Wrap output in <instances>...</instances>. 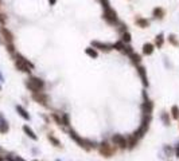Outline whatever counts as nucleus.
Listing matches in <instances>:
<instances>
[{
  "instance_id": "obj_1",
  "label": "nucleus",
  "mask_w": 179,
  "mask_h": 161,
  "mask_svg": "<svg viewBox=\"0 0 179 161\" xmlns=\"http://www.w3.org/2000/svg\"><path fill=\"white\" fill-rule=\"evenodd\" d=\"M15 58H16V59H15V66H16L18 70L23 71V73H30L31 69H34V65H32L31 62H28L24 56H22L20 54H16Z\"/></svg>"
},
{
  "instance_id": "obj_2",
  "label": "nucleus",
  "mask_w": 179,
  "mask_h": 161,
  "mask_svg": "<svg viewBox=\"0 0 179 161\" xmlns=\"http://www.w3.org/2000/svg\"><path fill=\"white\" fill-rule=\"evenodd\" d=\"M102 18L105 19L106 23L109 24H113L116 26L119 23V16H117V12L113 10L112 7H108V8H104V14H102Z\"/></svg>"
},
{
  "instance_id": "obj_3",
  "label": "nucleus",
  "mask_w": 179,
  "mask_h": 161,
  "mask_svg": "<svg viewBox=\"0 0 179 161\" xmlns=\"http://www.w3.org/2000/svg\"><path fill=\"white\" fill-rule=\"evenodd\" d=\"M69 134H70V137H71V138H73L74 141H76V142L78 144V145H80V146L85 148L86 151H89L90 148H94V146H96V145H94V142L92 144L90 141H88V140H84V138L78 136V134L76 133L74 130H71V129H70V130H69Z\"/></svg>"
},
{
  "instance_id": "obj_4",
  "label": "nucleus",
  "mask_w": 179,
  "mask_h": 161,
  "mask_svg": "<svg viewBox=\"0 0 179 161\" xmlns=\"http://www.w3.org/2000/svg\"><path fill=\"white\" fill-rule=\"evenodd\" d=\"M43 86H45V82L42 79H39L36 77H31L27 80V87L32 91V93H38V91H42Z\"/></svg>"
},
{
  "instance_id": "obj_5",
  "label": "nucleus",
  "mask_w": 179,
  "mask_h": 161,
  "mask_svg": "<svg viewBox=\"0 0 179 161\" xmlns=\"http://www.w3.org/2000/svg\"><path fill=\"white\" fill-rule=\"evenodd\" d=\"M0 34L3 36V40L6 42V44L14 43V35H12V32L7 27H0Z\"/></svg>"
},
{
  "instance_id": "obj_6",
  "label": "nucleus",
  "mask_w": 179,
  "mask_h": 161,
  "mask_svg": "<svg viewBox=\"0 0 179 161\" xmlns=\"http://www.w3.org/2000/svg\"><path fill=\"white\" fill-rule=\"evenodd\" d=\"M100 153H101L104 157H110V156L115 153V149H113L109 144L104 142V144H101V146H100Z\"/></svg>"
},
{
  "instance_id": "obj_7",
  "label": "nucleus",
  "mask_w": 179,
  "mask_h": 161,
  "mask_svg": "<svg viewBox=\"0 0 179 161\" xmlns=\"http://www.w3.org/2000/svg\"><path fill=\"white\" fill-rule=\"evenodd\" d=\"M32 98L35 99L38 103H42L43 106H47V101H49V97L46 94H43L42 91H38V93H32Z\"/></svg>"
},
{
  "instance_id": "obj_8",
  "label": "nucleus",
  "mask_w": 179,
  "mask_h": 161,
  "mask_svg": "<svg viewBox=\"0 0 179 161\" xmlns=\"http://www.w3.org/2000/svg\"><path fill=\"white\" fill-rule=\"evenodd\" d=\"M92 46H93V49L101 50V51H105V53H109V51L113 49L112 46L106 44V43H101V42H99V40H93V42H92Z\"/></svg>"
},
{
  "instance_id": "obj_9",
  "label": "nucleus",
  "mask_w": 179,
  "mask_h": 161,
  "mask_svg": "<svg viewBox=\"0 0 179 161\" xmlns=\"http://www.w3.org/2000/svg\"><path fill=\"white\" fill-rule=\"evenodd\" d=\"M112 141L115 142V145H119L120 148H127L128 146V144H127V138L121 134H115L112 137Z\"/></svg>"
},
{
  "instance_id": "obj_10",
  "label": "nucleus",
  "mask_w": 179,
  "mask_h": 161,
  "mask_svg": "<svg viewBox=\"0 0 179 161\" xmlns=\"http://www.w3.org/2000/svg\"><path fill=\"white\" fill-rule=\"evenodd\" d=\"M137 73L141 78V82H143L144 86H148V79H147V70L145 67L141 66V65H137Z\"/></svg>"
},
{
  "instance_id": "obj_11",
  "label": "nucleus",
  "mask_w": 179,
  "mask_h": 161,
  "mask_svg": "<svg viewBox=\"0 0 179 161\" xmlns=\"http://www.w3.org/2000/svg\"><path fill=\"white\" fill-rule=\"evenodd\" d=\"M152 16L155 19H163L166 16V10L163 7H155L152 10Z\"/></svg>"
},
{
  "instance_id": "obj_12",
  "label": "nucleus",
  "mask_w": 179,
  "mask_h": 161,
  "mask_svg": "<svg viewBox=\"0 0 179 161\" xmlns=\"http://www.w3.org/2000/svg\"><path fill=\"white\" fill-rule=\"evenodd\" d=\"M141 109H143V114H147V116H151L152 113V109H154V103H152L151 101H145L143 103V106H141Z\"/></svg>"
},
{
  "instance_id": "obj_13",
  "label": "nucleus",
  "mask_w": 179,
  "mask_h": 161,
  "mask_svg": "<svg viewBox=\"0 0 179 161\" xmlns=\"http://www.w3.org/2000/svg\"><path fill=\"white\" fill-rule=\"evenodd\" d=\"M155 50V46L152 43H144L143 44V54L144 55H151Z\"/></svg>"
},
{
  "instance_id": "obj_14",
  "label": "nucleus",
  "mask_w": 179,
  "mask_h": 161,
  "mask_svg": "<svg viewBox=\"0 0 179 161\" xmlns=\"http://www.w3.org/2000/svg\"><path fill=\"white\" fill-rule=\"evenodd\" d=\"M135 23H136L139 27H141V28H147L148 26H150V22H148L147 19H144V18H136Z\"/></svg>"
},
{
  "instance_id": "obj_15",
  "label": "nucleus",
  "mask_w": 179,
  "mask_h": 161,
  "mask_svg": "<svg viewBox=\"0 0 179 161\" xmlns=\"http://www.w3.org/2000/svg\"><path fill=\"white\" fill-rule=\"evenodd\" d=\"M23 130H24V133L27 134L30 138H32V140H38V137H36V134L32 132V129L30 128V126H27V125H24L23 126Z\"/></svg>"
},
{
  "instance_id": "obj_16",
  "label": "nucleus",
  "mask_w": 179,
  "mask_h": 161,
  "mask_svg": "<svg viewBox=\"0 0 179 161\" xmlns=\"http://www.w3.org/2000/svg\"><path fill=\"white\" fill-rule=\"evenodd\" d=\"M128 56L131 58V62L134 63V65H140V60L141 59H140V55H139V54H136L134 51V53H131Z\"/></svg>"
},
{
  "instance_id": "obj_17",
  "label": "nucleus",
  "mask_w": 179,
  "mask_h": 161,
  "mask_svg": "<svg viewBox=\"0 0 179 161\" xmlns=\"http://www.w3.org/2000/svg\"><path fill=\"white\" fill-rule=\"evenodd\" d=\"M163 43H164V36H163V34H159V35L155 38V46H156L158 49H160L162 46H163Z\"/></svg>"
},
{
  "instance_id": "obj_18",
  "label": "nucleus",
  "mask_w": 179,
  "mask_h": 161,
  "mask_svg": "<svg viewBox=\"0 0 179 161\" xmlns=\"http://www.w3.org/2000/svg\"><path fill=\"white\" fill-rule=\"evenodd\" d=\"M125 44H127V43H124L123 40H119V42H116L115 44L112 46V47L115 50H117V51H121V53H123L124 49H125Z\"/></svg>"
},
{
  "instance_id": "obj_19",
  "label": "nucleus",
  "mask_w": 179,
  "mask_h": 161,
  "mask_svg": "<svg viewBox=\"0 0 179 161\" xmlns=\"http://www.w3.org/2000/svg\"><path fill=\"white\" fill-rule=\"evenodd\" d=\"M85 53H86V55H89L90 58H94V59L99 56V54H97L96 49H90V47H88V49L85 50Z\"/></svg>"
},
{
  "instance_id": "obj_20",
  "label": "nucleus",
  "mask_w": 179,
  "mask_h": 161,
  "mask_svg": "<svg viewBox=\"0 0 179 161\" xmlns=\"http://www.w3.org/2000/svg\"><path fill=\"white\" fill-rule=\"evenodd\" d=\"M131 39H132V36H131V34L128 31H124L121 32V40H123L124 43H129Z\"/></svg>"
},
{
  "instance_id": "obj_21",
  "label": "nucleus",
  "mask_w": 179,
  "mask_h": 161,
  "mask_svg": "<svg viewBox=\"0 0 179 161\" xmlns=\"http://www.w3.org/2000/svg\"><path fill=\"white\" fill-rule=\"evenodd\" d=\"M16 110H18L19 114H20V116L23 117L24 119H30V116H28V113L26 112V110H24L23 108H22V106H16Z\"/></svg>"
},
{
  "instance_id": "obj_22",
  "label": "nucleus",
  "mask_w": 179,
  "mask_h": 161,
  "mask_svg": "<svg viewBox=\"0 0 179 161\" xmlns=\"http://www.w3.org/2000/svg\"><path fill=\"white\" fill-rule=\"evenodd\" d=\"M0 121H1V124H0V132H1V133L8 132V125H7V122L3 119V117L1 116H0Z\"/></svg>"
},
{
  "instance_id": "obj_23",
  "label": "nucleus",
  "mask_w": 179,
  "mask_h": 161,
  "mask_svg": "<svg viewBox=\"0 0 179 161\" xmlns=\"http://www.w3.org/2000/svg\"><path fill=\"white\" fill-rule=\"evenodd\" d=\"M169 42L171 43L172 46H175V47H179V42L176 40V36L174 34H170L169 35Z\"/></svg>"
},
{
  "instance_id": "obj_24",
  "label": "nucleus",
  "mask_w": 179,
  "mask_h": 161,
  "mask_svg": "<svg viewBox=\"0 0 179 161\" xmlns=\"http://www.w3.org/2000/svg\"><path fill=\"white\" fill-rule=\"evenodd\" d=\"M47 138H49V140L54 144V146H61V142H59L58 140H57V138L53 136V134H49V136H47Z\"/></svg>"
},
{
  "instance_id": "obj_25",
  "label": "nucleus",
  "mask_w": 179,
  "mask_h": 161,
  "mask_svg": "<svg viewBox=\"0 0 179 161\" xmlns=\"http://www.w3.org/2000/svg\"><path fill=\"white\" fill-rule=\"evenodd\" d=\"M136 142H137V138L135 136L131 137L129 141H127V144H128V148H134L135 145H136Z\"/></svg>"
},
{
  "instance_id": "obj_26",
  "label": "nucleus",
  "mask_w": 179,
  "mask_h": 161,
  "mask_svg": "<svg viewBox=\"0 0 179 161\" xmlns=\"http://www.w3.org/2000/svg\"><path fill=\"white\" fill-rule=\"evenodd\" d=\"M171 112H172V117H174L175 119H178L179 118V109H178V106H172Z\"/></svg>"
},
{
  "instance_id": "obj_27",
  "label": "nucleus",
  "mask_w": 179,
  "mask_h": 161,
  "mask_svg": "<svg viewBox=\"0 0 179 161\" xmlns=\"http://www.w3.org/2000/svg\"><path fill=\"white\" fill-rule=\"evenodd\" d=\"M100 4L102 6V8H108L110 7V3H109V0H99Z\"/></svg>"
},
{
  "instance_id": "obj_28",
  "label": "nucleus",
  "mask_w": 179,
  "mask_h": 161,
  "mask_svg": "<svg viewBox=\"0 0 179 161\" xmlns=\"http://www.w3.org/2000/svg\"><path fill=\"white\" fill-rule=\"evenodd\" d=\"M162 119H163V122H164V125H170V118H169V116H167V114H163V116H162Z\"/></svg>"
},
{
  "instance_id": "obj_29",
  "label": "nucleus",
  "mask_w": 179,
  "mask_h": 161,
  "mask_svg": "<svg viewBox=\"0 0 179 161\" xmlns=\"http://www.w3.org/2000/svg\"><path fill=\"white\" fill-rule=\"evenodd\" d=\"M8 160H10V161H24L23 158L18 157V156H10V157H8Z\"/></svg>"
},
{
  "instance_id": "obj_30",
  "label": "nucleus",
  "mask_w": 179,
  "mask_h": 161,
  "mask_svg": "<svg viewBox=\"0 0 179 161\" xmlns=\"http://www.w3.org/2000/svg\"><path fill=\"white\" fill-rule=\"evenodd\" d=\"M55 3H57V0H49V4H50V6H55Z\"/></svg>"
},
{
  "instance_id": "obj_31",
  "label": "nucleus",
  "mask_w": 179,
  "mask_h": 161,
  "mask_svg": "<svg viewBox=\"0 0 179 161\" xmlns=\"http://www.w3.org/2000/svg\"><path fill=\"white\" fill-rule=\"evenodd\" d=\"M175 153H176V157H179V146H176V149H175Z\"/></svg>"
},
{
  "instance_id": "obj_32",
  "label": "nucleus",
  "mask_w": 179,
  "mask_h": 161,
  "mask_svg": "<svg viewBox=\"0 0 179 161\" xmlns=\"http://www.w3.org/2000/svg\"><path fill=\"white\" fill-rule=\"evenodd\" d=\"M0 4H1V0H0Z\"/></svg>"
},
{
  "instance_id": "obj_33",
  "label": "nucleus",
  "mask_w": 179,
  "mask_h": 161,
  "mask_svg": "<svg viewBox=\"0 0 179 161\" xmlns=\"http://www.w3.org/2000/svg\"><path fill=\"white\" fill-rule=\"evenodd\" d=\"M34 161H36V160H34Z\"/></svg>"
}]
</instances>
